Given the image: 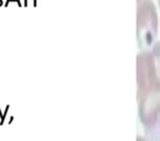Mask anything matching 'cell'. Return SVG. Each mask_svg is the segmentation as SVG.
<instances>
[{"label": "cell", "mask_w": 160, "mask_h": 141, "mask_svg": "<svg viewBox=\"0 0 160 141\" xmlns=\"http://www.w3.org/2000/svg\"><path fill=\"white\" fill-rule=\"evenodd\" d=\"M137 93L160 88V41L148 50H142L136 57Z\"/></svg>", "instance_id": "6da1fadb"}, {"label": "cell", "mask_w": 160, "mask_h": 141, "mask_svg": "<svg viewBox=\"0 0 160 141\" xmlns=\"http://www.w3.org/2000/svg\"><path fill=\"white\" fill-rule=\"evenodd\" d=\"M159 29L158 12L152 0L137 1L136 38L140 50H148L156 42Z\"/></svg>", "instance_id": "7a4b0ae2"}, {"label": "cell", "mask_w": 160, "mask_h": 141, "mask_svg": "<svg viewBox=\"0 0 160 141\" xmlns=\"http://www.w3.org/2000/svg\"><path fill=\"white\" fill-rule=\"evenodd\" d=\"M138 117L145 134L149 133L160 120V88H150L137 93Z\"/></svg>", "instance_id": "3957f363"}, {"label": "cell", "mask_w": 160, "mask_h": 141, "mask_svg": "<svg viewBox=\"0 0 160 141\" xmlns=\"http://www.w3.org/2000/svg\"><path fill=\"white\" fill-rule=\"evenodd\" d=\"M144 137L147 139V141H160V120L158 125L149 133L145 134Z\"/></svg>", "instance_id": "277c9868"}, {"label": "cell", "mask_w": 160, "mask_h": 141, "mask_svg": "<svg viewBox=\"0 0 160 141\" xmlns=\"http://www.w3.org/2000/svg\"><path fill=\"white\" fill-rule=\"evenodd\" d=\"M136 141H147V139L145 138L144 136H137V138H136Z\"/></svg>", "instance_id": "5b68a950"}, {"label": "cell", "mask_w": 160, "mask_h": 141, "mask_svg": "<svg viewBox=\"0 0 160 141\" xmlns=\"http://www.w3.org/2000/svg\"><path fill=\"white\" fill-rule=\"evenodd\" d=\"M158 5H159V9H160V0H158Z\"/></svg>", "instance_id": "8992f818"}, {"label": "cell", "mask_w": 160, "mask_h": 141, "mask_svg": "<svg viewBox=\"0 0 160 141\" xmlns=\"http://www.w3.org/2000/svg\"><path fill=\"white\" fill-rule=\"evenodd\" d=\"M137 1H140V0H137Z\"/></svg>", "instance_id": "52a82bcc"}]
</instances>
